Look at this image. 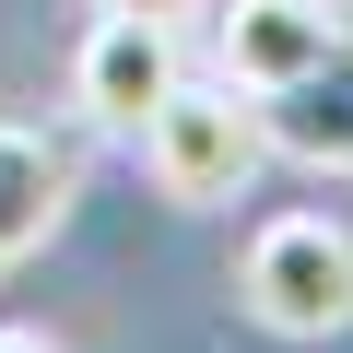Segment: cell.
Wrapping results in <instances>:
<instances>
[{
	"label": "cell",
	"instance_id": "obj_4",
	"mask_svg": "<svg viewBox=\"0 0 353 353\" xmlns=\"http://www.w3.org/2000/svg\"><path fill=\"white\" fill-rule=\"evenodd\" d=\"M330 48H341V12H330V0H224V12H212V71L236 94H283Z\"/></svg>",
	"mask_w": 353,
	"mask_h": 353
},
{
	"label": "cell",
	"instance_id": "obj_2",
	"mask_svg": "<svg viewBox=\"0 0 353 353\" xmlns=\"http://www.w3.org/2000/svg\"><path fill=\"white\" fill-rule=\"evenodd\" d=\"M236 294H248V318L283 330V341L353 330V224H330V212H271V224H248Z\"/></svg>",
	"mask_w": 353,
	"mask_h": 353
},
{
	"label": "cell",
	"instance_id": "obj_7",
	"mask_svg": "<svg viewBox=\"0 0 353 353\" xmlns=\"http://www.w3.org/2000/svg\"><path fill=\"white\" fill-rule=\"evenodd\" d=\"M94 12H153V24H176V12H201V0H94Z\"/></svg>",
	"mask_w": 353,
	"mask_h": 353
},
{
	"label": "cell",
	"instance_id": "obj_5",
	"mask_svg": "<svg viewBox=\"0 0 353 353\" xmlns=\"http://www.w3.org/2000/svg\"><path fill=\"white\" fill-rule=\"evenodd\" d=\"M259 130H271V153H294L318 176H353V24H341V48L318 71H294L283 94H259Z\"/></svg>",
	"mask_w": 353,
	"mask_h": 353
},
{
	"label": "cell",
	"instance_id": "obj_6",
	"mask_svg": "<svg viewBox=\"0 0 353 353\" xmlns=\"http://www.w3.org/2000/svg\"><path fill=\"white\" fill-rule=\"evenodd\" d=\"M59 212H71V153L48 130H12V118H0V271L36 259L59 236Z\"/></svg>",
	"mask_w": 353,
	"mask_h": 353
},
{
	"label": "cell",
	"instance_id": "obj_8",
	"mask_svg": "<svg viewBox=\"0 0 353 353\" xmlns=\"http://www.w3.org/2000/svg\"><path fill=\"white\" fill-rule=\"evenodd\" d=\"M0 353H59V341L48 330H0Z\"/></svg>",
	"mask_w": 353,
	"mask_h": 353
},
{
	"label": "cell",
	"instance_id": "obj_1",
	"mask_svg": "<svg viewBox=\"0 0 353 353\" xmlns=\"http://www.w3.org/2000/svg\"><path fill=\"white\" fill-rule=\"evenodd\" d=\"M141 176L165 201H189V212H212V201H248V176H259V153H271V130H259V94H236L224 71L212 83H176L141 130Z\"/></svg>",
	"mask_w": 353,
	"mask_h": 353
},
{
	"label": "cell",
	"instance_id": "obj_3",
	"mask_svg": "<svg viewBox=\"0 0 353 353\" xmlns=\"http://www.w3.org/2000/svg\"><path fill=\"white\" fill-rule=\"evenodd\" d=\"M176 83H189V59H176V24H153V12H94L71 48V106L94 130H141Z\"/></svg>",
	"mask_w": 353,
	"mask_h": 353
}]
</instances>
